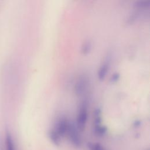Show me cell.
I'll list each match as a JSON object with an SVG mask.
<instances>
[{
    "instance_id": "obj_1",
    "label": "cell",
    "mask_w": 150,
    "mask_h": 150,
    "mask_svg": "<svg viewBox=\"0 0 150 150\" xmlns=\"http://www.w3.org/2000/svg\"><path fill=\"white\" fill-rule=\"evenodd\" d=\"M66 135L69 141L76 147H79L81 144V139L79 134V130L73 122L69 121Z\"/></svg>"
},
{
    "instance_id": "obj_2",
    "label": "cell",
    "mask_w": 150,
    "mask_h": 150,
    "mask_svg": "<svg viewBox=\"0 0 150 150\" xmlns=\"http://www.w3.org/2000/svg\"><path fill=\"white\" fill-rule=\"evenodd\" d=\"M87 116L88 114L87 105L85 103H83L81 105L77 117L76 127L79 131H83L84 129L87 120Z\"/></svg>"
},
{
    "instance_id": "obj_3",
    "label": "cell",
    "mask_w": 150,
    "mask_h": 150,
    "mask_svg": "<svg viewBox=\"0 0 150 150\" xmlns=\"http://www.w3.org/2000/svg\"><path fill=\"white\" fill-rule=\"evenodd\" d=\"M69 121L65 118H60L55 124L53 129L61 137H63L66 135Z\"/></svg>"
},
{
    "instance_id": "obj_4",
    "label": "cell",
    "mask_w": 150,
    "mask_h": 150,
    "mask_svg": "<svg viewBox=\"0 0 150 150\" xmlns=\"http://www.w3.org/2000/svg\"><path fill=\"white\" fill-rule=\"evenodd\" d=\"M87 81L85 77H81L79 79L74 87L75 93L77 96L81 95L87 88Z\"/></svg>"
},
{
    "instance_id": "obj_5",
    "label": "cell",
    "mask_w": 150,
    "mask_h": 150,
    "mask_svg": "<svg viewBox=\"0 0 150 150\" xmlns=\"http://www.w3.org/2000/svg\"><path fill=\"white\" fill-rule=\"evenodd\" d=\"M108 66H109V64L107 62L103 63L101 66V67H100V69L98 71V73H97L98 79H99V80H100V81L104 80V79H105L106 74L107 73V71L108 70Z\"/></svg>"
},
{
    "instance_id": "obj_6",
    "label": "cell",
    "mask_w": 150,
    "mask_h": 150,
    "mask_svg": "<svg viewBox=\"0 0 150 150\" xmlns=\"http://www.w3.org/2000/svg\"><path fill=\"white\" fill-rule=\"evenodd\" d=\"M49 135L50 140L52 141L53 144H54L56 145H58L60 144L62 138L56 132V131L53 129L50 131Z\"/></svg>"
},
{
    "instance_id": "obj_7",
    "label": "cell",
    "mask_w": 150,
    "mask_h": 150,
    "mask_svg": "<svg viewBox=\"0 0 150 150\" xmlns=\"http://www.w3.org/2000/svg\"><path fill=\"white\" fill-rule=\"evenodd\" d=\"M93 131L96 135L98 137H102L107 132V128L105 126H102L101 125L94 126Z\"/></svg>"
},
{
    "instance_id": "obj_8",
    "label": "cell",
    "mask_w": 150,
    "mask_h": 150,
    "mask_svg": "<svg viewBox=\"0 0 150 150\" xmlns=\"http://www.w3.org/2000/svg\"><path fill=\"white\" fill-rule=\"evenodd\" d=\"M149 6H150V1L149 0L138 1L135 2L134 4V7L139 10L147 8Z\"/></svg>"
},
{
    "instance_id": "obj_9",
    "label": "cell",
    "mask_w": 150,
    "mask_h": 150,
    "mask_svg": "<svg viewBox=\"0 0 150 150\" xmlns=\"http://www.w3.org/2000/svg\"><path fill=\"white\" fill-rule=\"evenodd\" d=\"M6 150H15L13 142L9 132H7L6 135Z\"/></svg>"
},
{
    "instance_id": "obj_10",
    "label": "cell",
    "mask_w": 150,
    "mask_h": 150,
    "mask_svg": "<svg viewBox=\"0 0 150 150\" xmlns=\"http://www.w3.org/2000/svg\"><path fill=\"white\" fill-rule=\"evenodd\" d=\"M88 148L89 150H107L100 144L93 142H90L88 144Z\"/></svg>"
},
{
    "instance_id": "obj_11",
    "label": "cell",
    "mask_w": 150,
    "mask_h": 150,
    "mask_svg": "<svg viewBox=\"0 0 150 150\" xmlns=\"http://www.w3.org/2000/svg\"><path fill=\"white\" fill-rule=\"evenodd\" d=\"M91 49V43L89 40L85 41L84 42L82 47H81V52L83 54H87L88 53Z\"/></svg>"
},
{
    "instance_id": "obj_12",
    "label": "cell",
    "mask_w": 150,
    "mask_h": 150,
    "mask_svg": "<svg viewBox=\"0 0 150 150\" xmlns=\"http://www.w3.org/2000/svg\"><path fill=\"white\" fill-rule=\"evenodd\" d=\"M120 77V75L118 73H115L113 74H112V76H111L110 81L111 83H115L119 80Z\"/></svg>"
},
{
    "instance_id": "obj_13",
    "label": "cell",
    "mask_w": 150,
    "mask_h": 150,
    "mask_svg": "<svg viewBox=\"0 0 150 150\" xmlns=\"http://www.w3.org/2000/svg\"><path fill=\"white\" fill-rule=\"evenodd\" d=\"M141 125V121L139 120H136L134 122V127H138Z\"/></svg>"
}]
</instances>
